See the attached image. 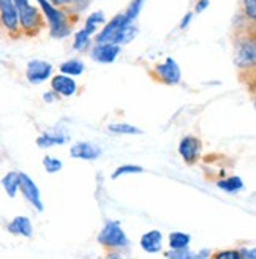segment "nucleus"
Masks as SVG:
<instances>
[{
  "label": "nucleus",
  "instance_id": "1",
  "mask_svg": "<svg viewBox=\"0 0 256 259\" xmlns=\"http://www.w3.org/2000/svg\"><path fill=\"white\" fill-rule=\"evenodd\" d=\"M35 2L38 4V8H40L45 21L48 22L51 36L56 38V40H63V38L71 35L74 22L70 11L56 7L49 0H35Z\"/></svg>",
  "mask_w": 256,
  "mask_h": 259
},
{
  "label": "nucleus",
  "instance_id": "2",
  "mask_svg": "<svg viewBox=\"0 0 256 259\" xmlns=\"http://www.w3.org/2000/svg\"><path fill=\"white\" fill-rule=\"evenodd\" d=\"M16 10H18V19H19V29L22 33L35 36L45 27V18L38 7L32 5L30 0H16Z\"/></svg>",
  "mask_w": 256,
  "mask_h": 259
},
{
  "label": "nucleus",
  "instance_id": "3",
  "mask_svg": "<svg viewBox=\"0 0 256 259\" xmlns=\"http://www.w3.org/2000/svg\"><path fill=\"white\" fill-rule=\"evenodd\" d=\"M97 239L100 245L109 250H125L130 247V239L117 220H108Z\"/></svg>",
  "mask_w": 256,
  "mask_h": 259
},
{
  "label": "nucleus",
  "instance_id": "4",
  "mask_svg": "<svg viewBox=\"0 0 256 259\" xmlns=\"http://www.w3.org/2000/svg\"><path fill=\"white\" fill-rule=\"evenodd\" d=\"M153 74L157 76L160 82L166 85H177L182 81V70L173 57H166L161 63H158L153 68Z\"/></svg>",
  "mask_w": 256,
  "mask_h": 259
},
{
  "label": "nucleus",
  "instance_id": "5",
  "mask_svg": "<svg viewBox=\"0 0 256 259\" xmlns=\"http://www.w3.org/2000/svg\"><path fill=\"white\" fill-rule=\"evenodd\" d=\"M19 191L22 193L24 199L27 201L36 212L45 210V204L41 199L40 188L35 184V180L25 172H19Z\"/></svg>",
  "mask_w": 256,
  "mask_h": 259
},
{
  "label": "nucleus",
  "instance_id": "6",
  "mask_svg": "<svg viewBox=\"0 0 256 259\" xmlns=\"http://www.w3.org/2000/svg\"><path fill=\"white\" fill-rule=\"evenodd\" d=\"M236 65L240 70H251L256 63V45L253 36H245L237 41Z\"/></svg>",
  "mask_w": 256,
  "mask_h": 259
},
{
  "label": "nucleus",
  "instance_id": "7",
  "mask_svg": "<svg viewBox=\"0 0 256 259\" xmlns=\"http://www.w3.org/2000/svg\"><path fill=\"white\" fill-rule=\"evenodd\" d=\"M0 25L13 36L21 33L16 0H0Z\"/></svg>",
  "mask_w": 256,
  "mask_h": 259
},
{
  "label": "nucleus",
  "instance_id": "8",
  "mask_svg": "<svg viewBox=\"0 0 256 259\" xmlns=\"http://www.w3.org/2000/svg\"><path fill=\"white\" fill-rule=\"evenodd\" d=\"M122 54V46L114 43H95L91 51H89V57L97 63L109 65L117 60V57Z\"/></svg>",
  "mask_w": 256,
  "mask_h": 259
},
{
  "label": "nucleus",
  "instance_id": "9",
  "mask_svg": "<svg viewBox=\"0 0 256 259\" xmlns=\"http://www.w3.org/2000/svg\"><path fill=\"white\" fill-rule=\"evenodd\" d=\"M53 76V65L41 59H33L25 67V77L33 85L43 84Z\"/></svg>",
  "mask_w": 256,
  "mask_h": 259
},
{
  "label": "nucleus",
  "instance_id": "10",
  "mask_svg": "<svg viewBox=\"0 0 256 259\" xmlns=\"http://www.w3.org/2000/svg\"><path fill=\"white\" fill-rule=\"evenodd\" d=\"M103 149L98 144L91 141H79L74 142L70 147V157L74 160H84V161H95L101 157Z\"/></svg>",
  "mask_w": 256,
  "mask_h": 259
},
{
  "label": "nucleus",
  "instance_id": "11",
  "mask_svg": "<svg viewBox=\"0 0 256 259\" xmlns=\"http://www.w3.org/2000/svg\"><path fill=\"white\" fill-rule=\"evenodd\" d=\"M51 90L56 92L59 97L71 98L78 92V82H76L73 76L59 73L56 76H51Z\"/></svg>",
  "mask_w": 256,
  "mask_h": 259
},
{
  "label": "nucleus",
  "instance_id": "12",
  "mask_svg": "<svg viewBox=\"0 0 256 259\" xmlns=\"http://www.w3.org/2000/svg\"><path fill=\"white\" fill-rule=\"evenodd\" d=\"M201 149H202V142L201 139H198L196 136H185L179 142V155L182 157V160L187 164H193L198 161L199 155H201Z\"/></svg>",
  "mask_w": 256,
  "mask_h": 259
},
{
  "label": "nucleus",
  "instance_id": "13",
  "mask_svg": "<svg viewBox=\"0 0 256 259\" xmlns=\"http://www.w3.org/2000/svg\"><path fill=\"white\" fill-rule=\"evenodd\" d=\"M139 247L149 254H157L163 251V234L158 229H150L144 232L139 239Z\"/></svg>",
  "mask_w": 256,
  "mask_h": 259
},
{
  "label": "nucleus",
  "instance_id": "14",
  "mask_svg": "<svg viewBox=\"0 0 256 259\" xmlns=\"http://www.w3.org/2000/svg\"><path fill=\"white\" fill-rule=\"evenodd\" d=\"M68 141V133L60 130H51L36 138V146L40 149H51L54 146H63Z\"/></svg>",
  "mask_w": 256,
  "mask_h": 259
},
{
  "label": "nucleus",
  "instance_id": "15",
  "mask_svg": "<svg viewBox=\"0 0 256 259\" xmlns=\"http://www.w3.org/2000/svg\"><path fill=\"white\" fill-rule=\"evenodd\" d=\"M8 232L13 236H21V237H32L33 236V225H32V220L29 217H24V215H19V217H15L8 223L7 226Z\"/></svg>",
  "mask_w": 256,
  "mask_h": 259
},
{
  "label": "nucleus",
  "instance_id": "16",
  "mask_svg": "<svg viewBox=\"0 0 256 259\" xmlns=\"http://www.w3.org/2000/svg\"><path fill=\"white\" fill-rule=\"evenodd\" d=\"M94 35H95V32H92L87 27H82L81 30H78L73 35V49L76 53H84V51H87L92 46Z\"/></svg>",
  "mask_w": 256,
  "mask_h": 259
},
{
  "label": "nucleus",
  "instance_id": "17",
  "mask_svg": "<svg viewBox=\"0 0 256 259\" xmlns=\"http://www.w3.org/2000/svg\"><path fill=\"white\" fill-rule=\"evenodd\" d=\"M0 185H2L8 198H16V194L19 193V172L8 171L0 180Z\"/></svg>",
  "mask_w": 256,
  "mask_h": 259
},
{
  "label": "nucleus",
  "instance_id": "18",
  "mask_svg": "<svg viewBox=\"0 0 256 259\" xmlns=\"http://www.w3.org/2000/svg\"><path fill=\"white\" fill-rule=\"evenodd\" d=\"M217 187L228 194H237L245 188V184L239 176H229L226 179H220L219 182H217Z\"/></svg>",
  "mask_w": 256,
  "mask_h": 259
},
{
  "label": "nucleus",
  "instance_id": "19",
  "mask_svg": "<svg viewBox=\"0 0 256 259\" xmlns=\"http://www.w3.org/2000/svg\"><path fill=\"white\" fill-rule=\"evenodd\" d=\"M84 70H86V65L79 59H68L60 65V73L67 74V76H73V77L81 76L84 73Z\"/></svg>",
  "mask_w": 256,
  "mask_h": 259
},
{
  "label": "nucleus",
  "instance_id": "20",
  "mask_svg": "<svg viewBox=\"0 0 256 259\" xmlns=\"http://www.w3.org/2000/svg\"><path fill=\"white\" fill-rule=\"evenodd\" d=\"M138 35V27L135 25V22L132 24H126L122 27V30L117 33L116 40H114V45H119V46H125V45H130Z\"/></svg>",
  "mask_w": 256,
  "mask_h": 259
},
{
  "label": "nucleus",
  "instance_id": "21",
  "mask_svg": "<svg viewBox=\"0 0 256 259\" xmlns=\"http://www.w3.org/2000/svg\"><path fill=\"white\" fill-rule=\"evenodd\" d=\"M168 242H169V248L171 250L187 248V247H190L191 236L187 234V232H182V231H174L168 236Z\"/></svg>",
  "mask_w": 256,
  "mask_h": 259
},
{
  "label": "nucleus",
  "instance_id": "22",
  "mask_svg": "<svg viewBox=\"0 0 256 259\" xmlns=\"http://www.w3.org/2000/svg\"><path fill=\"white\" fill-rule=\"evenodd\" d=\"M108 130L114 135H143V130L132 125V123H126V122H114L108 125Z\"/></svg>",
  "mask_w": 256,
  "mask_h": 259
},
{
  "label": "nucleus",
  "instance_id": "23",
  "mask_svg": "<svg viewBox=\"0 0 256 259\" xmlns=\"http://www.w3.org/2000/svg\"><path fill=\"white\" fill-rule=\"evenodd\" d=\"M106 22V16H105V13L101 11V10H97V11H94V13H91L87 18H86V21H84V27H87V29H91L92 32H98V29L101 27Z\"/></svg>",
  "mask_w": 256,
  "mask_h": 259
},
{
  "label": "nucleus",
  "instance_id": "24",
  "mask_svg": "<svg viewBox=\"0 0 256 259\" xmlns=\"http://www.w3.org/2000/svg\"><path fill=\"white\" fill-rule=\"evenodd\" d=\"M144 172V167L143 166H138V164H122L119 167L114 169V172L111 174L112 180H117L122 176H130V174H143Z\"/></svg>",
  "mask_w": 256,
  "mask_h": 259
},
{
  "label": "nucleus",
  "instance_id": "25",
  "mask_svg": "<svg viewBox=\"0 0 256 259\" xmlns=\"http://www.w3.org/2000/svg\"><path fill=\"white\" fill-rule=\"evenodd\" d=\"M43 167L48 174H57L62 171L63 167V163L60 158H56V157H51V155H46L43 158Z\"/></svg>",
  "mask_w": 256,
  "mask_h": 259
},
{
  "label": "nucleus",
  "instance_id": "26",
  "mask_svg": "<svg viewBox=\"0 0 256 259\" xmlns=\"http://www.w3.org/2000/svg\"><path fill=\"white\" fill-rule=\"evenodd\" d=\"M144 2H146V0H132L130 5H128L126 10L123 11L125 16L130 19V21L135 22L138 19V16H139L141 10H143V7H144Z\"/></svg>",
  "mask_w": 256,
  "mask_h": 259
},
{
  "label": "nucleus",
  "instance_id": "27",
  "mask_svg": "<svg viewBox=\"0 0 256 259\" xmlns=\"http://www.w3.org/2000/svg\"><path fill=\"white\" fill-rule=\"evenodd\" d=\"M164 256L173 257V259H195V253L190 250V247L181 248V250H169L164 253Z\"/></svg>",
  "mask_w": 256,
  "mask_h": 259
},
{
  "label": "nucleus",
  "instance_id": "28",
  "mask_svg": "<svg viewBox=\"0 0 256 259\" xmlns=\"http://www.w3.org/2000/svg\"><path fill=\"white\" fill-rule=\"evenodd\" d=\"M242 7H244V15L248 21L254 22L256 19V0H242Z\"/></svg>",
  "mask_w": 256,
  "mask_h": 259
},
{
  "label": "nucleus",
  "instance_id": "29",
  "mask_svg": "<svg viewBox=\"0 0 256 259\" xmlns=\"http://www.w3.org/2000/svg\"><path fill=\"white\" fill-rule=\"evenodd\" d=\"M212 257L214 259H240L237 250H223V251L212 254Z\"/></svg>",
  "mask_w": 256,
  "mask_h": 259
},
{
  "label": "nucleus",
  "instance_id": "30",
  "mask_svg": "<svg viewBox=\"0 0 256 259\" xmlns=\"http://www.w3.org/2000/svg\"><path fill=\"white\" fill-rule=\"evenodd\" d=\"M239 257L240 259H256V250L254 248H239Z\"/></svg>",
  "mask_w": 256,
  "mask_h": 259
},
{
  "label": "nucleus",
  "instance_id": "31",
  "mask_svg": "<svg viewBox=\"0 0 256 259\" xmlns=\"http://www.w3.org/2000/svg\"><path fill=\"white\" fill-rule=\"evenodd\" d=\"M51 4H54L56 7H60V8H65L67 11L78 2V0H49Z\"/></svg>",
  "mask_w": 256,
  "mask_h": 259
},
{
  "label": "nucleus",
  "instance_id": "32",
  "mask_svg": "<svg viewBox=\"0 0 256 259\" xmlns=\"http://www.w3.org/2000/svg\"><path fill=\"white\" fill-rule=\"evenodd\" d=\"M196 5H195V13H202L204 10H207V7L210 5L209 0H195Z\"/></svg>",
  "mask_w": 256,
  "mask_h": 259
},
{
  "label": "nucleus",
  "instance_id": "33",
  "mask_svg": "<svg viewBox=\"0 0 256 259\" xmlns=\"http://www.w3.org/2000/svg\"><path fill=\"white\" fill-rule=\"evenodd\" d=\"M191 19H193V13H191V11H188L187 15H185L184 18H182L181 24H179V27H181L182 30H184V29H187L188 25H190V22H191Z\"/></svg>",
  "mask_w": 256,
  "mask_h": 259
},
{
  "label": "nucleus",
  "instance_id": "34",
  "mask_svg": "<svg viewBox=\"0 0 256 259\" xmlns=\"http://www.w3.org/2000/svg\"><path fill=\"white\" fill-rule=\"evenodd\" d=\"M207 257H212V250L202 248L201 251L195 253V259H207Z\"/></svg>",
  "mask_w": 256,
  "mask_h": 259
},
{
  "label": "nucleus",
  "instance_id": "35",
  "mask_svg": "<svg viewBox=\"0 0 256 259\" xmlns=\"http://www.w3.org/2000/svg\"><path fill=\"white\" fill-rule=\"evenodd\" d=\"M59 98V95L56 94V92H53V90H49V92H45L43 94V100L46 101V103H53V101H56Z\"/></svg>",
  "mask_w": 256,
  "mask_h": 259
}]
</instances>
